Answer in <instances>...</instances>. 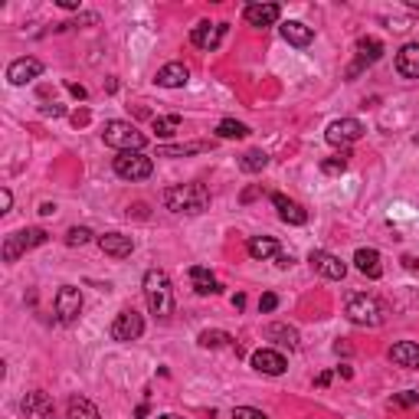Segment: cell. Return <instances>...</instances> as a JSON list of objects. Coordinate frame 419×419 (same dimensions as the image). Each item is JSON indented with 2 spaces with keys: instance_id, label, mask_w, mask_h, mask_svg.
I'll list each match as a JSON object with an SVG mask.
<instances>
[{
  "instance_id": "cell-15",
  "label": "cell",
  "mask_w": 419,
  "mask_h": 419,
  "mask_svg": "<svg viewBox=\"0 0 419 419\" xmlns=\"http://www.w3.org/2000/svg\"><path fill=\"white\" fill-rule=\"evenodd\" d=\"M380 56H383V43L374 40V36H360V40H357V63L347 69V79H354L364 66H374Z\"/></svg>"
},
{
  "instance_id": "cell-11",
  "label": "cell",
  "mask_w": 419,
  "mask_h": 419,
  "mask_svg": "<svg viewBox=\"0 0 419 419\" xmlns=\"http://www.w3.org/2000/svg\"><path fill=\"white\" fill-rule=\"evenodd\" d=\"M226 36V23H210V20H200L190 30V43L197 46V49H216V46L223 43Z\"/></svg>"
},
{
  "instance_id": "cell-20",
  "label": "cell",
  "mask_w": 419,
  "mask_h": 419,
  "mask_svg": "<svg viewBox=\"0 0 419 419\" xmlns=\"http://www.w3.org/2000/svg\"><path fill=\"white\" fill-rule=\"evenodd\" d=\"M390 360L397 367H406V370H416L419 367V344L416 341H397L390 347Z\"/></svg>"
},
{
  "instance_id": "cell-1",
  "label": "cell",
  "mask_w": 419,
  "mask_h": 419,
  "mask_svg": "<svg viewBox=\"0 0 419 419\" xmlns=\"http://www.w3.org/2000/svg\"><path fill=\"white\" fill-rule=\"evenodd\" d=\"M164 206L171 213H204L210 206V190L206 183H181L164 190Z\"/></svg>"
},
{
  "instance_id": "cell-18",
  "label": "cell",
  "mask_w": 419,
  "mask_h": 419,
  "mask_svg": "<svg viewBox=\"0 0 419 419\" xmlns=\"http://www.w3.org/2000/svg\"><path fill=\"white\" fill-rule=\"evenodd\" d=\"M187 79H190V69L183 63H167V66H161L158 69V86H164V89H183L187 86Z\"/></svg>"
},
{
  "instance_id": "cell-29",
  "label": "cell",
  "mask_w": 419,
  "mask_h": 419,
  "mask_svg": "<svg viewBox=\"0 0 419 419\" xmlns=\"http://www.w3.org/2000/svg\"><path fill=\"white\" fill-rule=\"evenodd\" d=\"M216 135L226 138V141H236V138H246L249 128L243 125V121H236V119H223L220 125H216Z\"/></svg>"
},
{
  "instance_id": "cell-45",
  "label": "cell",
  "mask_w": 419,
  "mask_h": 419,
  "mask_svg": "<svg viewBox=\"0 0 419 419\" xmlns=\"http://www.w3.org/2000/svg\"><path fill=\"white\" fill-rule=\"evenodd\" d=\"M40 416H43V419H56V409L53 406H43V409H40Z\"/></svg>"
},
{
  "instance_id": "cell-44",
  "label": "cell",
  "mask_w": 419,
  "mask_h": 419,
  "mask_svg": "<svg viewBox=\"0 0 419 419\" xmlns=\"http://www.w3.org/2000/svg\"><path fill=\"white\" fill-rule=\"evenodd\" d=\"M275 262H279V269H289V266H291V256H275Z\"/></svg>"
},
{
  "instance_id": "cell-23",
  "label": "cell",
  "mask_w": 419,
  "mask_h": 419,
  "mask_svg": "<svg viewBox=\"0 0 419 419\" xmlns=\"http://www.w3.org/2000/svg\"><path fill=\"white\" fill-rule=\"evenodd\" d=\"M190 282H194L197 295H216V291H223V285L213 279V272L204 269V266H194V269H190Z\"/></svg>"
},
{
  "instance_id": "cell-42",
  "label": "cell",
  "mask_w": 419,
  "mask_h": 419,
  "mask_svg": "<svg viewBox=\"0 0 419 419\" xmlns=\"http://www.w3.org/2000/svg\"><path fill=\"white\" fill-rule=\"evenodd\" d=\"M63 10H79V0H59Z\"/></svg>"
},
{
  "instance_id": "cell-31",
  "label": "cell",
  "mask_w": 419,
  "mask_h": 419,
  "mask_svg": "<svg viewBox=\"0 0 419 419\" xmlns=\"http://www.w3.org/2000/svg\"><path fill=\"white\" fill-rule=\"evenodd\" d=\"M177 128H181V115H164V119H154V131H158V138H171Z\"/></svg>"
},
{
  "instance_id": "cell-17",
  "label": "cell",
  "mask_w": 419,
  "mask_h": 419,
  "mask_svg": "<svg viewBox=\"0 0 419 419\" xmlns=\"http://www.w3.org/2000/svg\"><path fill=\"white\" fill-rule=\"evenodd\" d=\"M272 204H275V210H279V216L285 220V223H291V226L308 223V210H305L301 204H295V200H289L285 194H272Z\"/></svg>"
},
{
  "instance_id": "cell-40",
  "label": "cell",
  "mask_w": 419,
  "mask_h": 419,
  "mask_svg": "<svg viewBox=\"0 0 419 419\" xmlns=\"http://www.w3.org/2000/svg\"><path fill=\"white\" fill-rule=\"evenodd\" d=\"M43 115H53V119H59V115H66V108L63 105H46Z\"/></svg>"
},
{
  "instance_id": "cell-48",
  "label": "cell",
  "mask_w": 419,
  "mask_h": 419,
  "mask_svg": "<svg viewBox=\"0 0 419 419\" xmlns=\"http://www.w3.org/2000/svg\"><path fill=\"white\" fill-rule=\"evenodd\" d=\"M158 419H183V416H177V413H164V416H158Z\"/></svg>"
},
{
  "instance_id": "cell-43",
  "label": "cell",
  "mask_w": 419,
  "mask_h": 419,
  "mask_svg": "<svg viewBox=\"0 0 419 419\" xmlns=\"http://www.w3.org/2000/svg\"><path fill=\"white\" fill-rule=\"evenodd\" d=\"M314 383H318V387H328V383H331V374H328V370H324V374H318V380H314Z\"/></svg>"
},
{
  "instance_id": "cell-27",
  "label": "cell",
  "mask_w": 419,
  "mask_h": 419,
  "mask_svg": "<svg viewBox=\"0 0 419 419\" xmlns=\"http://www.w3.org/2000/svg\"><path fill=\"white\" fill-rule=\"evenodd\" d=\"M249 256L252 259H272V256H279V243L272 236H252L249 239Z\"/></svg>"
},
{
  "instance_id": "cell-26",
  "label": "cell",
  "mask_w": 419,
  "mask_h": 419,
  "mask_svg": "<svg viewBox=\"0 0 419 419\" xmlns=\"http://www.w3.org/2000/svg\"><path fill=\"white\" fill-rule=\"evenodd\" d=\"M66 413H69V419H102L98 406L86 397H73L69 399V406H66Z\"/></svg>"
},
{
  "instance_id": "cell-39",
  "label": "cell",
  "mask_w": 419,
  "mask_h": 419,
  "mask_svg": "<svg viewBox=\"0 0 419 419\" xmlns=\"http://www.w3.org/2000/svg\"><path fill=\"white\" fill-rule=\"evenodd\" d=\"M66 89H69V96H75V98H79V102H82V98L89 96L86 89H82V86H75V82H69V86H66Z\"/></svg>"
},
{
  "instance_id": "cell-46",
  "label": "cell",
  "mask_w": 419,
  "mask_h": 419,
  "mask_svg": "<svg viewBox=\"0 0 419 419\" xmlns=\"http://www.w3.org/2000/svg\"><path fill=\"white\" fill-rule=\"evenodd\" d=\"M40 213H43V216H53L56 206H53V204H43V206H40Z\"/></svg>"
},
{
  "instance_id": "cell-30",
  "label": "cell",
  "mask_w": 419,
  "mask_h": 419,
  "mask_svg": "<svg viewBox=\"0 0 419 419\" xmlns=\"http://www.w3.org/2000/svg\"><path fill=\"white\" fill-rule=\"evenodd\" d=\"M197 341H200V347H206V351H213V347H226L229 341H233V337H229L226 331H204L200 337H197Z\"/></svg>"
},
{
  "instance_id": "cell-7",
  "label": "cell",
  "mask_w": 419,
  "mask_h": 419,
  "mask_svg": "<svg viewBox=\"0 0 419 419\" xmlns=\"http://www.w3.org/2000/svg\"><path fill=\"white\" fill-rule=\"evenodd\" d=\"M141 334H144V318L135 308H121L115 314V321H112V337L119 344H128V341H138Z\"/></svg>"
},
{
  "instance_id": "cell-10",
  "label": "cell",
  "mask_w": 419,
  "mask_h": 419,
  "mask_svg": "<svg viewBox=\"0 0 419 419\" xmlns=\"http://www.w3.org/2000/svg\"><path fill=\"white\" fill-rule=\"evenodd\" d=\"M308 262H312V269L318 272V275H324V279H331V282H341L347 275L344 262L334 256V252H324V249H314L312 256H308Z\"/></svg>"
},
{
  "instance_id": "cell-13",
  "label": "cell",
  "mask_w": 419,
  "mask_h": 419,
  "mask_svg": "<svg viewBox=\"0 0 419 419\" xmlns=\"http://www.w3.org/2000/svg\"><path fill=\"white\" fill-rule=\"evenodd\" d=\"M249 360H252V370H259V374H266V376H282L289 370V360L279 351H272V347H259Z\"/></svg>"
},
{
  "instance_id": "cell-16",
  "label": "cell",
  "mask_w": 419,
  "mask_h": 419,
  "mask_svg": "<svg viewBox=\"0 0 419 419\" xmlns=\"http://www.w3.org/2000/svg\"><path fill=\"white\" fill-rule=\"evenodd\" d=\"M98 249L112 259H128L135 252V239L125 233H105V236H98Z\"/></svg>"
},
{
  "instance_id": "cell-32",
  "label": "cell",
  "mask_w": 419,
  "mask_h": 419,
  "mask_svg": "<svg viewBox=\"0 0 419 419\" xmlns=\"http://www.w3.org/2000/svg\"><path fill=\"white\" fill-rule=\"evenodd\" d=\"M86 243H92V229L89 226H73L66 233V246H86Z\"/></svg>"
},
{
  "instance_id": "cell-2",
  "label": "cell",
  "mask_w": 419,
  "mask_h": 419,
  "mask_svg": "<svg viewBox=\"0 0 419 419\" xmlns=\"http://www.w3.org/2000/svg\"><path fill=\"white\" fill-rule=\"evenodd\" d=\"M144 301H148L151 314H158V318H171L174 314V289L164 269L144 272Z\"/></svg>"
},
{
  "instance_id": "cell-36",
  "label": "cell",
  "mask_w": 419,
  "mask_h": 419,
  "mask_svg": "<svg viewBox=\"0 0 419 419\" xmlns=\"http://www.w3.org/2000/svg\"><path fill=\"white\" fill-rule=\"evenodd\" d=\"M233 419H269L262 409H252V406H236L233 409Z\"/></svg>"
},
{
  "instance_id": "cell-8",
  "label": "cell",
  "mask_w": 419,
  "mask_h": 419,
  "mask_svg": "<svg viewBox=\"0 0 419 419\" xmlns=\"http://www.w3.org/2000/svg\"><path fill=\"white\" fill-rule=\"evenodd\" d=\"M364 125L357 119H337L328 125V131H324V138H328V144H334V148L347 151V144H354V141L364 138Z\"/></svg>"
},
{
  "instance_id": "cell-37",
  "label": "cell",
  "mask_w": 419,
  "mask_h": 419,
  "mask_svg": "<svg viewBox=\"0 0 419 419\" xmlns=\"http://www.w3.org/2000/svg\"><path fill=\"white\" fill-rule=\"evenodd\" d=\"M275 305H279V295H275V291H266V295L259 298V312H275Z\"/></svg>"
},
{
  "instance_id": "cell-41",
  "label": "cell",
  "mask_w": 419,
  "mask_h": 419,
  "mask_svg": "<svg viewBox=\"0 0 419 419\" xmlns=\"http://www.w3.org/2000/svg\"><path fill=\"white\" fill-rule=\"evenodd\" d=\"M259 197V187H249V190H243V197H239V200H243V204H249V200H256Z\"/></svg>"
},
{
  "instance_id": "cell-12",
  "label": "cell",
  "mask_w": 419,
  "mask_h": 419,
  "mask_svg": "<svg viewBox=\"0 0 419 419\" xmlns=\"http://www.w3.org/2000/svg\"><path fill=\"white\" fill-rule=\"evenodd\" d=\"M40 75H43V63L33 59V56L13 59V63L7 66V82H10V86H26V82L40 79Z\"/></svg>"
},
{
  "instance_id": "cell-33",
  "label": "cell",
  "mask_w": 419,
  "mask_h": 419,
  "mask_svg": "<svg viewBox=\"0 0 419 419\" xmlns=\"http://www.w3.org/2000/svg\"><path fill=\"white\" fill-rule=\"evenodd\" d=\"M347 158H351V154H347V151H341V154H337V158H328V161H321V174H344L347 171Z\"/></svg>"
},
{
  "instance_id": "cell-6",
  "label": "cell",
  "mask_w": 419,
  "mask_h": 419,
  "mask_svg": "<svg viewBox=\"0 0 419 419\" xmlns=\"http://www.w3.org/2000/svg\"><path fill=\"white\" fill-rule=\"evenodd\" d=\"M115 174H119L121 181H148L151 174H154V161L144 158L141 151H125L115 158Z\"/></svg>"
},
{
  "instance_id": "cell-22",
  "label": "cell",
  "mask_w": 419,
  "mask_h": 419,
  "mask_svg": "<svg viewBox=\"0 0 419 419\" xmlns=\"http://www.w3.org/2000/svg\"><path fill=\"white\" fill-rule=\"evenodd\" d=\"M354 266L367 279H380V275H383V266H380V252H376V249H357Z\"/></svg>"
},
{
  "instance_id": "cell-4",
  "label": "cell",
  "mask_w": 419,
  "mask_h": 419,
  "mask_svg": "<svg viewBox=\"0 0 419 419\" xmlns=\"http://www.w3.org/2000/svg\"><path fill=\"white\" fill-rule=\"evenodd\" d=\"M102 141H105L108 148H115L119 154H125V151H141L144 144H148V138H144L131 121H105Z\"/></svg>"
},
{
  "instance_id": "cell-14",
  "label": "cell",
  "mask_w": 419,
  "mask_h": 419,
  "mask_svg": "<svg viewBox=\"0 0 419 419\" xmlns=\"http://www.w3.org/2000/svg\"><path fill=\"white\" fill-rule=\"evenodd\" d=\"M279 17H282L279 3H246V10H243V20H246L249 26H256V30L272 26Z\"/></svg>"
},
{
  "instance_id": "cell-21",
  "label": "cell",
  "mask_w": 419,
  "mask_h": 419,
  "mask_svg": "<svg viewBox=\"0 0 419 419\" xmlns=\"http://www.w3.org/2000/svg\"><path fill=\"white\" fill-rule=\"evenodd\" d=\"M397 73L403 79H419V43H406L397 53Z\"/></svg>"
},
{
  "instance_id": "cell-5",
  "label": "cell",
  "mask_w": 419,
  "mask_h": 419,
  "mask_svg": "<svg viewBox=\"0 0 419 419\" xmlns=\"http://www.w3.org/2000/svg\"><path fill=\"white\" fill-rule=\"evenodd\" d=\"M46 239H49V233L40 229V226H33V229H17V233H10V236L3 239V262H17V259L26 256L30 249L43 246Z\"/></svg>"
},
{
  "instance_id": "cell-34",
  "label": "cell",
  "mask_w": 419,
  "mask_h": 419,
  "mask_svg": "<svg viewBox=\"0 0 419 419\" xmlns=\"http://www.w3.org/2000/svg\"><path fill=\"white\" fill-rule=\"evenodd\" d=\"M43 406H49V399H46L43 390H33L30 397L23 399V413H36V409H43Z\"/></svg>"
},
{
  "instance_id": "cell-3",
  "label": "cell",
  "mask_w": 419,
  "mask_h": 419,
  "mask_svg": "<svg viewBox=\"0 0 419 419\" xmlns=\"http://www.w3.org/2000/svg\"><path fill=\"white\" fill-rule=\"evenodd\" d=\"M344 314H347V321L357 324V328H380V324L387 321V308L374 295H351Z\"/></svg>"
},
{
  "instance_id": "cell-28",
  "label": "cell",
  "mask_w": 419,
  "mask_h": 419,
  "mask_svg": "<svg viewBox=\"0 0 419 419\" xmlns=\"http://www.w3.org/2000/svg\"><path fill=\"white\" fill-rule=\"evenodd\" d=\"M239 167H243L246 174L266 171V167H269V154H266V151H246V154L239 158Z\"/></svg>"
},
{
  "instance_id": "cell-35",
  "label": "cell",
  "mask_w": 419,
  "mask_h": 419,
  "mask_svg": "<svg viewBox=\"0 0 419 419\" xmlns=\"http://www.w3.org/2000/svg\"><path fill=\"white\" fill-rule=\"evenodd\" d=\"M416 403H419V393H413V390L393 393V406H416Z\"/></svg>"
},
{
  "instance_id": "cell-19",
  "label": "cell",
  "mask_w": 419,
  "mask_h": 419,
  "mask_svg": "<svg viewBox=\"0 0 419 419\" xmlns=\"http://www.w3.org/2000/svg\"><path fill=\"white\" fill-rule=\"evenodd\" d=\"M282 36H285V43H289V46L305 49V46H312L314 30H312V26H305L301 20H285V23H282Z\"/></svg>"
},
{
  "instance_id": "cell-9",
  "label": "cell",
  "mask_w": 419,
  "mask_h": 419,
  "mask_svg": "<svg viewBox=\"0 0 419 419\" xmlns=\"http://www.w3.org/2000/svg\"><path fill=\"white\" fill-rule=\"evenodd\" d=\"M56 318L63 324H73L75 318H79V312H82V289H75V285H63V289L56 291Z\"/></svg>"
},
{
  "instance_id": "cell-24",
  "label": "cell",
  "mask_w": 419,
  "mask_h": 419,
  "mask_svg": "<svg viewBox=\"0 0 419 419\" xmlns=\"http://www.w3.org/2000/svg\"><path fill=\"white\" fill-rule=\"evenodd\" d=\"M210 151V141H190V144H161L158 158H187V154H204Z\"/></svg>"
},
{
  "instance_id": "cell-38",
  "label": "cell",
  "mask_w": 419,
  "mask_h": 419,
  "mask_svg": "<svg viewBox=\"0 0 419 419\" xmlns=\"http://www.w3.org/2000/svg\"><path fill=\"white\" fill-rule=\"evenodd\" d=\"M10 204H13V194L3 187V190H0V206H3V213H10Z\"/></svg>"
},
{
  "instance_id": "cell-47",
  "label": "cell",
  "mask_w": 419,
  "mask_h": 419,
  "mask_svg": "<svg viewBox=\"0 0 419 419\" xmlns=\"http://www.w3.org/2000/svg\"><path fill=\"white\" fill-rule=\"evenodd\" d=\"M337 374L344 376V380H351V376H354V370H351V367H337Z\"/></svg>"
},
{
  "instance_id": "cell-25",
  "label": "cell",
  "mask_w": 419,
  "mask_h": 419,
  "mask_svg": "<svg viewBox=\"0 0 419 419\" xmlns=\"http://www.w3.org/2000/svg\"><path fill=\"white\" fill-rule=\"evenodd\" d=\"M266 337L275 341V344H285V347H298V331L291 324H282V321H272L266 328Z\"/></svg>"
}]
</instances>
